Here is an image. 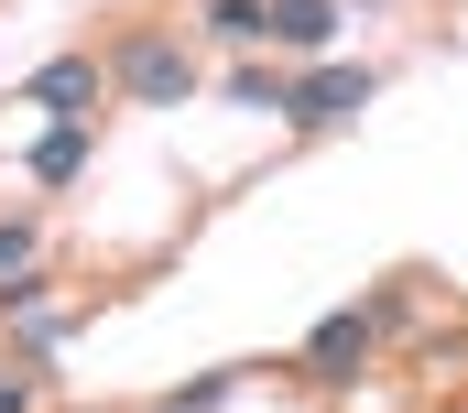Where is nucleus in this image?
I'll return each instance as SVG.
<instances>
[{
	"mask_svg": "<svg viewBox=\"0 0 468 413\" xmlns=\"http://www.w3.org/2000/svg\"><path fill=\"white\" fill-rule=\"evenodd\" d=\"M110 77H120V88H131L142 109H175V99H197V66H186V44H164V33H131Z\"/></svg>",
	"mask_w": 468,
	"mask_h": 413,
	"instance_id": "obj_1",
	"label": "nucleus"
},
{
	"mask_svg": "<svg viewBox=\"0 0 468 413\" xmlns=\"http://www.w3.org/2000/svg\"><path fill=\"white\" fill-rule=\"evenodd\" d=\"M370 326H381V315H359V305L316 315V337H305V370H316V381H349L359 359H370Z\"/></svg>",
	"mask_w": 468,
	"mask_h": 413,
	"instance_id": "obj_2",
	"label": "nucleus"
},
{
	"mask_svg": "<svg viewBox=\"0 0 468 413\" xmlns=\"http://www.w3.org/2000/svg\"><path fill=\"white\" fill-rule=\"evenodd\" d=\"M283 109H294L305 131H338L349 109H370V77H359V66H316V77H305V88H294Z\"/></svg>",
	"mask_w": 468,
	"mask_h": 413,
	"instance_id": "obj_3",
	"label": "nucleus"
},
{
	"mask_svg": "<svg viewBox=\"0 0 468 413\" xmlns=\"http://www.w3.org/2000/svg\"><path fill=\"white\" fill-rule=\"evenodd\" d=\"M327 33H338V0H261V44L283 55H327Z\"/></svg>",
	"mask_w": 468,
	"mask_h": 413,
	"instance_id": "obj_4",
	"label": "nucleus"
},
{
	"mask_svg": "<svg viewBox=\"0 0 468 413\" xmlns=\"http://www.w3.org/2000/svg\"><path fill=\"white\" fill-rule=\"evenodd\" d=\"M33 109H55V120H88L99 109V66L88 55H55V66H33V88H22Z\"/></svg>",
	"mask_w": 468,
	"mask_h": 413,
	"instance_id": "obj_5",
	"label": "nucleus"
},
{
	"mask_svg": "<svg viewBox=\"0 0 468 413\" xmlns=\"http://www.w3.org/2000/svg\"><path fill=\"white\" fill-rule=\"evenodd\" d=\"M77 164H88V120H55L33 142V185H77Z\"/></svg>",
	"mask_w": 468,
	"mask_h": 413,
	"instance_id": "obj_6",
	"label": "nucleus"
},
{
	"mask_svg": "<svg viewBox=\"0 0 468 413\" xmlns=\"http://www.w3.org/2000/svg\"><path fill=\"white\" fill-rule=\"evenodd\" d=\"M207 22H218V33H229V44H261V0H218V11H207Z\"/></svg>",
	"mask_w": 468,
	"mask_h": 413,
	"instance_id": "obj_7",
	"label": "nucleus"
},
{
	"mask_svg": "<svg viewBox=\"0 0 468 413\" xmlns=\"http://www.w3.org/2000/svg\"><path fill=\"white\" fill-rule=\"evenodd\" d=\"M0 272H33V217H0Z\"/></svg>",
	"mask_w": 468,
	"mask_h": 413,
	"instance_id": "obj_8",
	"label": "nucleus"
},
{
	"mask_svg": "<svg viewBox=\"0 0 468 413\" xmlns=\"http://www.w3.org/2000/svg\"><path fill=\"white\" fill-rule=\"evenodd\" d=\"M229 99H239V109H283V99H294V88H283V77H261V66H250V77H239Z\"/></svg>",
	"mask_w": 468,
	"mask_h": 413,
	"instance_id": "obj_9",
	"label": "nucleus"
},
{
	"mask_svg": "<svg viewBox=\"0 0 468 413\" xmlns=\"http://www.w3.org/2000/svg\"><path fill=\"white\" fill-rule=\"evenodd\" d=\"M218 403H229V370H207L197 392H175V403H164V413H218Z\"/></svg>",
	"mask_w": 468,
	"mask_h": 413,
	"instance_id": "obj_10",
	"label": "nucleus"
},
{
	"mask_svg": "<svg viewBox=\"0 0 468 413\" xmlns=\"http://www.w3.org/2000/svg\"><path fill=\"white\" fill-rule=\"evenodd\" d=\"M447 413H468V403H447Z\"/></svg>",
	"mask_w": 468,
	"mask_h": 413,
	"instance_id": "obj_11",
	"label": "nucleus"
}]
</instances>
